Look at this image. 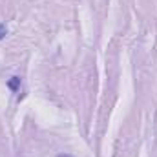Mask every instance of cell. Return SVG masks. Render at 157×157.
<instances>
[{"label": "cell", "mask_w": 157, "mask_h": 157, "mask_svg": "<svg viewBox=\"0 0 157 157\" xmlns=\"http://www.w3.org/2000/svg\"><path fill=\"white\" fill-rule=\"evenodd\" d=\"M18 86H20V78L18 77H13L9 80V88H11V90H17Z\"/></svg>", "instance_id": "obj_1"}, {"label": "cell", "mask_w": 157, "mask_h": 157, "mask_svg": "<svg viewBox=\"0 0 157 157\" xmlns=\"http://www.w3.org/2000/svg\"><path fill=\"white\" fill-rule=\"evenodd\" d=\"M6 33H7V29H6V28H4V26L0 24V40L4 39V37H6Z\"/></svg>", "instance_id": "obj_2"}, {"label": "cell", "mask_w": 157, "mask_h": 157, "mask_svg": "<svg viewBox=\"0 0 157 157\" xmlns=\"http://www.w3.org/2000/svg\"><path fill=\"white\" fill-rule=\"evenodd\" d=\"M59 157H68V155H59Z\"/></svg>", "instance_id": "obj_3"}]
</instances>
